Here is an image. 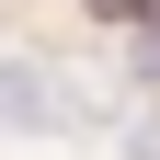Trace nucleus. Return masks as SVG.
Listing matches in <instances>:
<instances>
[{
    "mask_svg": "<svg viewBox=\"0 0 160 160\" xmlns=\"http://www.w3.org/2000/svg\"><path fill=\"white\" fill-rule=\"evenodd\" d=\"M0 126L46 137V126H57V80H46V69H23V57H0Z\"/></svg>",
    "mask_w": 160,
    "mask_h": 160,
    "instance_id": "nucleus-1",
    "label": "nucleus"
}]
</instances>
